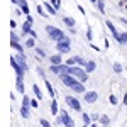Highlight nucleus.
Returning a JSON list of instances; mask_svg holds the SVG:
<instances>
[{"label":"nucleus","instance_id":"f257e3e1","mask_svg":"<svg viewBox=\"0 0 127 127\" xmlns=\"http://www.w3.org/2000/svg\"><path fill=\"white\" fill-rule=\"evenodd\" d=\"M69 75H73L75 78H78L80 81H83V83L88 80V71L85 69V66H78V64L69 66Z\"/></svg>","mask_w":127,"mask_h":127},{"label":"nucleus","instance_id":"f03ea898","mask_svg":"<svg viewBox=\"0 0 127 127\" xmlns=\"http://www.w3.org/2000/svg\"><path fill=\"white\" fill-rule=\"evenodd\" d=\"M46 34H48L49 39L56 41V42L64 37V32L61 29H58V27H54V26H46Z\"/></svg>","mask_w":127,"mask_h":127},{"label":"nucleus","instance_id":"7ed1b4c3","mask_svg":"<svg viewBox=\"0 0 127 127\" xmlns=\"http://www.w3.org/2000/svg\"><path fill=\"white\" fill-rule=\"evenodd\" d=\"M56 49H58V53H61V54L69 53V49H71V39H69L68 36H64L61 41L56 42Z\"/></svg>","mask_w":127,"mask_h":127},{"label":"nucleus","instance_id":"20e7f679","mask_svg":"<svg viewBox=\"0 0 127 127\" xmlns=\"http://www.w3.org/2000/svg\"><path fill=\"white\" fill-rule=\"evenodd\" d=\"M49 71H51V73H54L56 76H59V75L69 73V66L66 64V63H59V64H51Z\"/></svg>","mask_w":127,"mask_h":127},{"label":"nucleus","instance_id":"39448f33","mask_svg":"<svg viewBox=\"0 0 127 127\" xmlns=\"http://www.w3.org/2000/svg\"><path fill=\"white\" fill-rule=\"evenodd\" d=\"M59 80L66 85L68 88H73L75 85H78L80 83V80L78 78H75L73 75H69V73H64V75H59Z\"/></svg>","mask_w":127,"mask_h":127},{"label":"nucleus","instance_id":"423d86ee","mask_svg":"<svg viewBox=\"0 0 127 127\" xmlns=\"http://www.w3.org/2000/svg\"><path fill=\"white\" fill-rule=\"evenodd\" d=\"M105 26H107V29L110 31L112 37L117 41V42H120V44H122V42H124V41H122V34H120V32L117 31V27H115V26L112 24V20H105Z\"/></svg>","mask_w":127,"mask_h":127},{"label":"nucleus","instance_id":"0eeeda50","mask_svg":"<svg viewBox=\"0 0 127 127\" xmlns=\"http://www.w3.org/2000/svg\"><path fill=\"white\" fill-rule=\"evenodd\" d=\"M64 102H66V105H68V107H71L73 110H76V112H81V103H80L78 98L71 97V95H66Z\"/></svg>","mask_w":127,"mask_h":127},{"label":"nucleus","instance_id":"6e6552de","mask_svg":"<svg viewBox=\"0 0 127 127\" xmlns=\"http://www.w3.org/2000/svg\"><path fill=\"white\" fill-rule=\"evenodd\" d=\"M97 100H98V92H95V90L85 92V103H95Z\"/></svg>","mask_w":127,"mask_h":127},{"label":"nucleus","instance_id":"1a4fd4ad","mask_svg":"<svg viewBox=\"0 0 127 127\" xmlns=\"http://www.w3.org/2000/svg\"><path fill=\"white\" fill-rule=\"evenodd\" d=\"M68 119H71V117L68 115V112H66V110H59V117H56V122L64 126V122H66Z\"/></svg>","mask_w":127,"mask_h":127},{"label":"nucleus","instance_id":"9d476101","mask_svg":"<svg viewBox=\"0 0 127 127\" xmlns=\"http://www.w3.org/2000/svg\"><path fill=\"white\" fill-rule=\"evenodd\" d=\"M44 9H46V12H48L49 15H56V14H58V9H56L51 2H44Z\"/></svg>","mask_w":127,"mask_h":127},{"label":"nucleus","instance_id":"9b49d317","mask_svg":"<svg viewBox=\"0 0 127 127\" xmlns=\"http://www.w3.org/2000/svg\"><path fill=\"white\" fill-rule=\"evenodd\" d=\"M85 69H87L88 73H93V71L97 69V63H95L93 59H88L87 63H85Z\"/></svg>","mask_w":127,"mask_h":127},{"label":"nucleus","instance_id":"f8f14e48","mask_svg":"<svg viewBox=\"0 0 127 127\" xmlns=\"http://www.w3.org/2000/svg\"><path fill=\"white\" fill-rule=\"evenodd\" d=\"M15 88H17V92H19V93H22V95L26 93V87H24V80H22V78H17V80H15Z\"/></svg>","mask_w":127,"mask_h":127},{"label":"nucleus","instance_id":"ddd939ff","mask_svg":"<svg viewBox=\"0 0 127 127\" xmlns=\"http://www.w3.org/2000/svg\"><path fill=\"white\" fill-rule=\"evenodd\" d=\"M81 120H83V124H85V126H92V124H93L92 115H90V114H87V112H83V114H81Z\"/></svg>","mask_w":127,"mask_h":127},{"label":"nucleus","instance_id":"4468645a","mask_svg":"<svg viewBox=\"0 0 127 127\" xmlns=\"http://www.w3.org/2000/svg\"><path fill=\"white\" fill-rule=\"evenodd\" d=\"M44 85H46V88H48V95L51 98H56V93H54V88H53V85L49 83V80H44Z\"/></svg>","mask_w":127,"mask_h":127},{"label":"nucleus","instance_id":"2eb2a0df","mask_svg":"<svg viewBox=\"0 0 127 127\" xmlns=\"http://www.w3.org/2000/svg\"><path fill=\"white\" fill-rule=\"evenodd\" d=\"M32 92H34V95H36V98H37V100H42V98H44V93L41 92V88L37 87L36 83L32 85Z\"/></svg>","mask_w":127,"mask_h":127},{"label":"nucleus","instance_id":"dca6fc26","mask_svg":"<svg viewBox=\"0 0 127 127\" xmlns=\"http://www.w3.org/2000/svg\"><path fill=\"white\" fill-rule=\"evenodd\" d=\"M17 5L20 7V10H22L26 15H29V5H27V2H26V0H19V2H17Z\"/></svg>","mask_w":127,"mask_h":127},{"label":"nucleus","instance_id":"f3484780","mask_svg":"<svg viewBox=\"0 0 127 127\" xmlns=\"http://www.w3.org/2000/svg\"><path fill=\"white\" fill-rule=\"evenodd\" d=\"M49 61H51V64H59V63H63V61H61V53H56V54L49 56Z\"/></svg>","mask_w":127,"mask_h":127},{"label":"nucleus","instance_id":"a211bd4d","mask_svg":"<svg viewBox=\"0 0 127 127\" xmlns=\"http://www.w3.org/2000/svg\"><path fill=\"white\" fill-rule=\"evenodd\" d=\"M58 112H59L58 100H56V98H53V100H51V114H53V115H58Z\"/></svg>","mask_w":127,"mask_h":127},{"label":"nucleus","instance_id":"6ab92c4d","mask_svg":"<svg viewBox=\"0 0 127 127\" xmlns=\"http://www.w3.org/2000/svg\"><path fill=\"white\" fill-rule=\"evenodd\" d=\"M112 122V119L108 117V115H100V119H98V124L100 126H108Z\"/></svg>","mask_w":127,"mask_h":127},{"label":"nucleus","instance_id":"aec40b11","mask_svg":"<svg viewBox=\"0 0 127 127\" xmlns=\"http://www.w3.org/2000/svg\"><path fill=\"white\" fill-rule=\"evenodd\" d=\"M63 22H64V26H68V27H75V26H76V20L73 19V17H63Z\"/></svg>","mask_w":127,"mask_h":127},{"label":"nucleus","instance_id":"412c9836","mask_svg":"<svg viewBox=\"0 0 127 127\" xmlns=\"http://www.w3.org/2000/svg\"><path fill=\"white\" fill-rule=\"evenodd\" d=\"M95 5H97V9H98L100 14H105V0H97Z\"/></svg>","mask_w":127,"mask_h":127},{"label":"nucleus","instance_id":"4be33fe9","mask_svg":"<svg viewBox=\"0 0 127 127\" xmlns=\"http://www.w3.org/2000/svg\"><path fill=\"white\" fill-rule=\"evenodd\" d=\"M20 115H22L24 119H29V117H31L29 107H26V105H22V107H20Z\"/></svg>","mask_w":127,"mask_h":127},{"label":"nucleus","instance_id":"5701e85b","mask_svg":"<svg viewBox=\"0 0 127 127\" xmlns=\"http://www.w3.org/2000/svg\"><path fill=\"white\" fill-rule=\"evenodd\" d=\"M17 42H19V36L12 29V32H10V46H14V44H17Z\"/></svg>","mask_w":127,"mask_h":127},{"label":"nucleus","instance_id":"b1692460","mask_svg":"<svg viewBox=\"0 0 127 127\" xmlns=\"http://www.w3.org/2000/svg\"><path fill=\"white\" fill-rule=\"evenodd\" d=\"M26 48L27 49H34L36 48V39H34V37H29V39L26 41Z\"/></svg>","mask_w":127,"mask_h":127},{"label":"nucleus","instance_id":"393cba45","mask_svg":"<svg viewBox=\"0 0 127 127\" xmlns=\"http://www.w3.org/2000/svg\"><path fill=\"white\" fill-rule=\"evenodd\" d=\"M34 49H36V54H37L39 58H46V56H48L46 49H42V48H34Z\"/></svg>","mask_w":127,"mask_h":127},{"label":"nucleus","instance_id":"a878e982","mask_svg":"<svg viewBox=\"0 0 127 127\" xmlns=\"http://www.w3.org/2000/svg\"><path fill=\"white\" fill-rule=\"evenodd\" d=\"M87 41H88V42H92V41H93V31H92L90 26L87 27Z\"/></svg>","mask_w":127,"mask_h":127},{"label":"nucleus","instance_id":"bb28decb","mask_svg":"<svg viewBox=\"0 0 127 127\" xmlns=\"http://www.w3.org/2000/svg\"><path fill=\"white\" fill-rule=\"evenodd\" d=\"M36 71H37V75H39L42 80H46V69L42 68V66H37V69H36Z\"/></svg>","mask_w":127,"mask_h":127},{"label":"nucleus","instance_id":"cd10ccee","mask_svg":"<svg viewBox=\"0 0 127 127\" xmlns=\"http://www.w3.org/2000/svg\"><path fill=\"white\" fill-rule=\"evenodd\" d=\"M36 9H37V14H39L41 17H46V14H48V12H46V9H44L42 5H37Z\"/></svg>","mask_w":127,"mask_h":127},{"label":"nucleus","instance_id":"c85d7f7f","mask_svg":"<svg viewBox=\"0 0 127 127\" xmlns=\"http://www.w3.org/2000/svg\"><path fill=\"white\" fill-rule=\"evenodd\" d=\"M112 69H114L115 73H122V64H119V63H114V64H112Z\"/></svg>","mask_w":127,"mask_h":127},{"label":"nucleus","instance_id":"c756f323","mask_svg":"<svg viewBox=\"0 0 127 127\" xmlns=\"http://www.w3.org/2000/svg\"><path fill=\"white\" fill-rule=\"evenodd\" d=\"M31 100H32V98H29L27 95H24V98H22V105H26V107H31Z\"/></svg>","mask_w":127,"mask_h":127},{"label":"nucleus","instance_id":"7c9ffc66","mask_svg":"<svg viewBox=\"0 0 127 127\" xmlns=\"http://www.w3.org/2000/svg\"><path fill=\"white\" fill-rule=\"evenodd\" d=\"M12 49H15V51H17V53H24V48H22V46H20L19 42H17V44H14V46H12Z\"/></svg>","mask_w":127,"mask_h":127},{"label":"nucleus","instance_id":"2f4dec72","mask_svg":"<svg viewBox=\"0 0 127 127\" xmlns=\"http://www.w3.org/2000/svg\"><path fill=\"white\" fill-rule=\"evenodd\" d=\"M39 124H41L42 127H51V124H49V122H48V120H46L44 117H42V119H39Z\"/></svg>","mask_w":127,"mask_h":127},{"label":"nucleus","instance_id":"473e14b6","mask_svg":"<svg viewBox=\"0 0 127 127\" xmlns=\"http://www.w3.org/2000/svg\"><path fill=\"white\" fill-rule=\"evenodd\" d=\"M64 127H75V120H73V119H68V120L64 122Z\"/></svg>","mask_w":127,"mask_h":127},{"label":"nucleus","instance_id":"72a5a7b5","mask_svg":"<svg viewBox=\"0 0 127 127\" xmlns=\"http://www.w3.org/2000/svg\"><path fill=\"white\" fill-rule=\"evenodd\" d=\"M108 102H110L112 105H117V97H115V95H110V97H108Z\"/></svg>","mask_w":127,"mask_h":127},{"label":"nucleus","instance_id":"f704fd0d","mask_svg":"<svg viewBox=\"0 0 127 127\" xmlns=\"http://www.w3.org/2000/svg\"><path fill=\"white\" fill-rule=\"evenodd\" d=\"M51 3H53V5H54L58 10L61 9V0H51Z\"/></svg>","mask_w":127,"mask_h":127},{"label":"nucleus","instance_id":"c9c22d12","mask_svg":"<svg viewBox=\"0 0 127 127\" xmlns=\"http://www.w3.org/2000/svg\"><path fill=\"white\" fill-rule=\"evenodd\" d=\"M31 107H32V108H37V107H39V103H37V98H32V100H31Z\"/></svg>","mask_w":127,"mask_h":127},{"label":"nucleus","instance_id":"e433bc0d","mask_svg":"<svg viewBox=\"0 0 127 127\" xmlns=\"http://www.w3.org/2000/svg\"><path fill=\"white\" fill-rule=\"evenodd\" d=\"M27 36H31V37H34V39H37V34H36V31H34V29H31V32L27 34Z\"/></svg>","mask_w":127,"mask_h":127},{"label":"nucleus","instance_id":"4c0bfd02","mask_svg":"<svg viewBox=\"0 0 127 127\" xmlns=\"http://www.w3.org/2000/svg\"><path fill=\"white\" fill-rule=\"evenodd\" d=\"M92 119H93V122H98L100 115H98V114H92Z\"/></svg>","mask_w":127,"mask_h":127},{"label":"nucleus","instance_id":"58836bf2","mask_svg":"<svg viewBox=\"0 0 127 127\" xmlns=\"http://www.w3.org/2000/svg\"><path fill=\"white\" fill-rule=\"evenodd\" d=\"M15 26H17V24H15V20H10V27H12V29H15Z\"/></svg>","mask_w":127,"mask_h":127},{"label":"nucleus","instance_id":"ea45409f","mask_svg":"<svg viewBox=\"0 0 127 127\" xmlns=\"http://www.w3.org/2000/svg\"><path fill=\"white\" fill-rule=\"evenodd\" d=\"M90 44H92V42H90ZM92 49H93V51H100V48H98V46H95V44H92Z\"/></svg>","mask_w":127,"mask_h":127},{"label":"nucleus","instance_id":"a19ab883","mask_svg":"<svg viewBox=\"0 0 127 127\" xmlns=\"http://www.w3.org/2000/svg\"><path fill=\"white\" fill-rule=\"evenodd\" d=\"M78 10H80V12H81V14H83V15H85V9H83L81 5H78Z\"/></svg>","mask_w":127,"mask_h":127},{"label":"nucleus","instance_id":"79ce46f5","mask_svg":"<svg viewBox=\"0 0 127 127\" xmlns=\"http://www.w3.org/2000/svg\"><path fill=\"white\" fill-rule=\"evenodd\" d=\"M120 22H122V24H124V26H127V19H124V17H122V19H120Z\"/></svg>","mask_w":127,"mask_h":127},{"label":"nucleus","instance_id":"37998d69","mask_svg":"<svg viewBox=\"0 0 127 127\" xmlns=\"http://www.w3.org/2000/svg\"><path fill=\"white\" fill-rule=\"evenodd\" d=\"M90 127H98V124H97V122H93V124H92Z\"/></svg>","mask_w":127,"mask_h":127},{"label":"nucleus","instance_id":"c03bdc74","mask_svg":"<svg viewBox=\"0 0 127 127\" xmlns=\"http://www.w3.org/2000/svg\"><path fill=\"white\" fill-rule=\"evenodd\" d=\"M10 2H12V3H17V2H19V0H10Z\"/></svg>","mask_w":127,"mask_h":127},{"label":"nucleus","instance_id":"a18cd8bd","mask_svg":"<svg viewBox=\"0 0 127 127\" xmlns=\"http://www.w3.org/2000/svg\"><path fill=\"white\" fill-rule=\"evenodd\" d=\"M90 2H93V3H95V2H97V0H90Z\"/></svg>","mask_w":127,"mask_h":127},{"label":"nucleus","instance_id":"49530a36","mask_svg":"<svg viewBox=\"0 0 127 127\" xmlns=\"http://www.w3.org/2000/svg\"><path fill=\"white\" fill-rule=\"evenodd\" d=\"M102 127H107V126H102Z\"/></svg>","mask_w":127,"mask_h":127}]
</instances>
